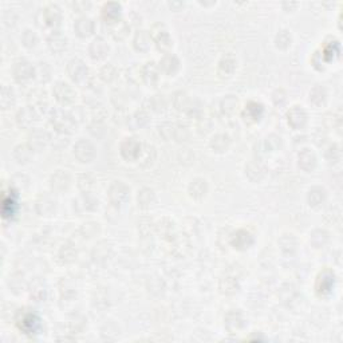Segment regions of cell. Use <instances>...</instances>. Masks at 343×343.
I'll use <instances>...</instances> for the list:
<instances>
[{"label":"cell","instance_id":"cell-1","mask_svg":"<svg viewBox=\"0 0 343 343\" xmlns=\"http://www.w3.org/2000/svg\"><path fill=\"white\" fill-rule=\"evenodd\" d=\"M102 18L108 24H115V23L121 22V11L122 5L119 3H106L102 7Z\"/></svg>","mask_w":343,"mask_h":343},{"label":"cell","instance_id":"cell-2","mask_svg":"<svg viewBox=\"0 0 343 343\" xmlns=\"http://www.w3.org/2000/svg\"><path fill=\"white\" fill-rule=\"evenodd\" d=\"M152 36H153L156 45H157L160 49H168V47H171V36H169V32L165 30V27H164L163 24H156V27H153V30H152Z\"/></svg>","mask_w":343,"mask_h":343},{"label":"cell","instance_id":"cell-3","mask_svg":"<svg viewBox=\"0 0 343 343\" xmlns=\"http://www.w3.org/2000/svg\"><path fill=\"white\" fill-rule=\"evenodd\" d=\"M62 9L59 8L57 4H49L45 8V12H43V16H45L46 23L51 26V27H57L60 24V20H62Z\"/></svg>","mask_w":343,"mask_h":343},{"label":"cell","instance_id":"cell-4","mask_svg":"<svg viewBox=\"0 0 343 343\" xmlns=\"http://www.w3.org/2000/svg\"><path fill=\"white\" fill-rule=\"evenodd\" d=\"M74 30L77 31V34L79 36H89L94 30V23L90 18H86V16H82L75 22L74 24Z\"/></svg>","mask_w":343,"mask_h":343},{"label":"cell","instance_id":"cell-5","mask_svg":"<svg viewBox=\"0 0 343 343\" xmlns=\"http://www.w3.org/2000/svg\"><path fill=\"white\" fill-rule=\"evenodd\" d=\"M263 113V106L262 105L256 104V102H251L245 106V112H244V118L245 121L248 122H256L260 119Z\"/></svg>","mask_w":343,"mask_h":343},{"label":"cell","instance_id":"cell-6","mask_svg":"<svg viewBox=\"0 0 343 343\" xmlns=\"http://www.w3.org/2000/svg\"><path fill=\"white\" fill-rule=\"evenodd\" d=\"M39 326V319L38 316L34 315V314H27L22 318V321L19 322V327L23 329L26 333H31V331H36Z\"/></svg>","mask_w":343,"mask_h":343},{"label":"cell","instance_id":"cell-7","mask_svg":"<svg viewBox=\"0 0 343 343\" xmlns=\"http://www.w3.org/2000/svg\"><path fill=\"white\" fill-rule=\"evenodd\" d=\"M16 200L12 197V196H8V197H4L3 199V217L7 219V217H12L16 212Z\"/></svg>","mask_w":343,"mask_h":343}]
</instances>
